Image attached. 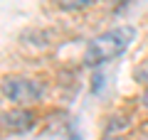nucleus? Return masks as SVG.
<instances>
[{"mask_svg":"<svg viewBox=\"0 0 148 140\" xmlns=\"http://www.w3.org/2000/svg\"><path fill=\"white\" fill-rule=\"evenodd\" d=\"M133 39H136V30H133L131 25L111 27V30L96 35L94 39L86 44L82 62H84V67H101V64H109L116 57H121L128 47H131Z\"/></svg>","mask_w":148,"mask_h":140,"instance_id":"nucleus-1","label":"nucleus"},{"mask_svg":"<svg viewBox=\"0 0 148 140\" xmlns=\"http://www.w3.org/2000/svg\"><path fill=\"white\" fill-rule=\"evenodd\" d=\"M0 93L3 99L10 101L12 106H22V108H30L32 103L45 96V84L37 81L30 76H5L0 81Z\"/></svg>","mask_w":148,"mask_h":140,"instance_id":"nucleus-2","label":"nucleus"},{"mask_svg":"<svg viewBox=\"0 0 148 140\" xmlns=\"http://www.w3.org/2000/svg\"><path fill=\"white\" fill-rule=\"evenodd\" d=\"M37 125V113L32 108H22V106H12L10 111L0 113V128L8 133H27Z\"/></svg>","mask_w":148,"mask_h":140,"instance_id":"nucleus-3","label":"nucleus"},{"mask_svg":"<svg viewBox=\"0 0 148 140\" xmlns=\"http://www.w3.org/2000/svg\"><path fill=\"white\" fill-rule=\"evenodd\" d=\"M52 3L64 12H79V10H89L99 0H52Z\"/></svg>","mask_w":148,"mask_h":140,"instance_id":"nucleus-4","label":"nucleus"},{"mask_svg":"<svg viewBox=\"0 0 148 140\" xmlns=\"http://www.w3.org/2000/svg\"><path fill=\"white\" fill-rule=\"evenodd\" d=\"M136 81H141L143 86L148 88V62H143V64L136 67Z\"/></svg>","mask_w":148,"mask_h":140,"instance_id":"nucleus-5","label":"nucleus"},{"mask_svg":"<svg viewBox=\"0 0 148 140\" xmlns=\"http://www.w3.org/2000/svg\"><path fill=\"white\" fill-rule=\"evenodd\" d=\"M141 106H143V108L148 111V88H146V91L141 93Z\"/></svg>","mask_w":148,"mask_h":140,"instance_id":"nucleus-6","label":"nucleus"},{"mask_svg":"<svg viewBox=\"0 0 148 140\" xmlns=\"http://www.w3.org/2000/svg\"><path fill=\"white\" fill-rule=\"evenodd\" d=\"M104 140H128L126 135H109V138H104Z\"/></svg>","mask_w":148,"mask_h":140,"instance_id":"nucleus-7","label":"nucleus"},{"mask_svg":"<svg viewBox=\"0 0 148 140\" xmlns=\"http://www.w3.org/2000/svg\"><path fill=\"white\" fill-rule=\"evenodd\" d=\"M138 140H148V128H143L141 133H138Z\"/></svg>","mask_w":148,"mask_h":140,"instance_id":"nucleus-8","label":"nucleus"}]
</instances>
